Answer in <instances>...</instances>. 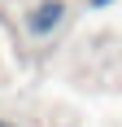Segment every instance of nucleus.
<instances>
[{
    "label": "nucleus",
    "instance_id": "obj_1",
    "mask_svg": "<svg viewBox=\"0 0 122 127\" xmlns=\"http://www.w3.org/2000/svg\"><path fill=\"white\" fill-rule=\"evenodd\" d=\"M57 22H61V0H48V4H39V13H31V31L35 35H48Z\"/></svg>",
    "mask_w": 122,
    "mask_h": 127
},
{
    "label": "nucleus",
    "instance_id": "obj_2",
    "mask_svg": "<svg viewBox=\"0 0 122 127\" xmlns=\"http://www.w3.org/2000/svg\"><path fill=\"white\" fill-rule=\"evenodd\" d=\"M92 4H96V9H105V4H109V0H92Z\"/></svg>",
    "mask_w": 122,
    "mask_h": 127
},
{
    "label": "nucleus",
    "instance_id": "obj_3",
    "mask_svg": "<svg viewBox=\"0 0 122 127\" xmlns=\"http://www.w3.org/2000/svg\"><path fill=\"white\" fill-rule=\"evenodd\" d=\"M0 127H4V123H0Z\"/></svg>",
    "mask_w": 122,
    "mask_h": 127
}]
</instances>
